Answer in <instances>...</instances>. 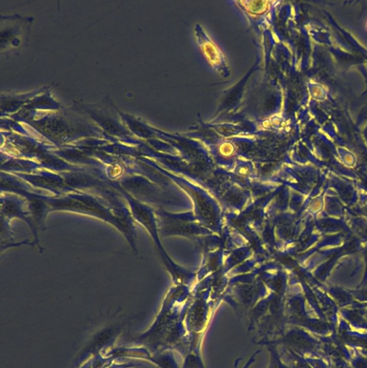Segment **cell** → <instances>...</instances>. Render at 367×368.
<instances>
[]
</instances>
